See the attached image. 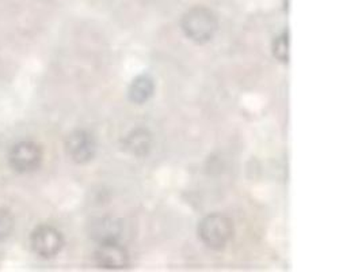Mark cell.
<instances>
[{"instance_id": "6da1fadb", "label": "cell", "mask_w": 362, "mask_h": 272, "mask_svg": "<svg viewBox=\"0 0 362 272\" xmlns=\"http://www.w3.org/2000/svg\"><path fill=\"white\" fill-rule=\"evenodd\" d=\"M182 30L196 44L209 42L217 33L218 19L212 10L197 6L190 8L182 18Z\"/></svg>"}, {"instance_id": "7a4b0ae2", "label": "cell", "mask_w": 362, "mask_h": 272, "mask_svg": "<svg viewBox=\"0 0 362 272\" xmlns=\"http://www.w3.org/2000/svg\"><path fill=\"white\" fill-rule=\"evenodd\" d=\"M198 237L209 249L221 251L233 237V223L228 217L218 212L206 215L198 225Z\"/></svg>"}, {"instance_id": "3957f363", "label": "cell", "mask_w": 362, "mask_h": 272, "mask_svg": "<svg viewBox=\"0 0 362 272\" xmlns=\"http://www.w3.org/2000/svg\"><path fill=\"white\" fill-rule=\"evenodd\" d=\"M30 242L34 254L50 259L62 252L64 246V237L56 227L49 225H41L32 233Z\"/></svg>"}, {"instance_id": "277c9868", "label": "cell", "mask_w": 362, "mask_h": 272, "mask_svg": "<svg viewBox=\"0 0 362 272\" xmlns=\"http://www.w3.org/2000/svg\"><path fill=\"white\" fill-rule=\"evenodd\" d=\"M95 261L105 270H124L129 267L131 257L128 249L119 241H105L98 244Z\"/></svg>"}, {"instance_id": "5b68a950", "label": "cell", "mask_w": 362, "mask_h": 272, "mask_svg": "<svg viewBox=\"0 0 362 272\" xmlns=\"http://www.w3.org/2000/svg\"><path fill=\"white\" fill-rule=\"evenodd\" d=\"M66 150L74 162L87 164L97 154L95 137L86 130H76L66 137Z\"/></svg>"}, {"instance_id": "8992f818", "label": "cell", "mask_w": 362, "mask_h": 272, "mask_svg": "<svg viewBox=\"0 0 362 272\" xmlns=\"http://www.w3.org/2000/svg\"><path fill=\"white\" fill-rule=\"evenodd\" d=\"M42 162V150L34 142H21L10 153V166L18 173H30Z\"/></svg>"}, {"instance_id": "52a82bcc", "label": "cell", "mask_w": 362, "mask_h": 272, "mask_svg": "<svg viewBox=\"0 0 362 272\" xmlns=\"http://www.w3.org/2000/svg\"><path fill=\"white\" fill-rule=\"evenodd\" d=\"M122 223L115 218H99L91 223V237L99 242L119 241Z\"/></svg>"}, {"instance_id": "ba28073f", "label": "cell", "mask_w": 362, "mask_h": 272, "mask_svg": "<svg viewBox=\"0 0 362 272\" xmlns=\"http://www.w3.org/2000/svg\"><path fill=\"white\" fill-rule=\"evenodd\" d=\"M155 93V81L148 74H141L132 81L128 90V97L133 103L141 105L148 101Z\"/></svg>"}, {"instance_id": "9c48e42d", "label": "cell", "mask_w": 362, "mask_h": 272, "mask_svg": "<svg viewBox=\"0 0 362 272\" xmlns=\"http://www.w3.org/2000/svg\"><path fill=\"white\" fill-rule=\"evenodd\" d=\"M152 146V136L147 130H134L124 139V149L132 155L143 157L147 155Z\"/></svg>"}, {"instance_id": "30bf717a", "label": "cell", "mask_w": 362, "mask_h": 272, "mask_svg": "<svg viewBox=\"0 0 362 272\" xmlns=\"http://www.w3.org/2000/svg\"><path fill=\"white\" fill-rule=\"evenodd\" d=\"M273 55L281 63L289 62V33L284 32L273 42Z\"/></svg>"}, {"instance_id": "8fae6325", "label": "cell", "mask_w": 362, "mask_h": 272, "mask_svg": "<svg viewBox=\"0 0 362 272\" xmlns=\"http://www.w3.org/2000/svg\"><path fill=\"white\" fill-rule=\"evenodd\" d=\"M14 227V220L10 212L0 210V241L6 239L11 234Z\"/></svg>"}]
</instances>
